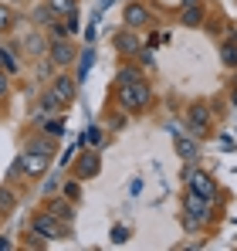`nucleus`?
Segmentation results:
<instances>
[{"mask_svg":"<svg viewBox=\"0 0 237 251\" xmlns=\"http://www.w3.org/2000/svg\"><path fill=\"white\" fill-rule=\"evenodd\" d=\"M112 102H116V109L129 112L132 119L146 116L153 109V85L146 82V78H139V82H132V85H116L112 88Z\"/></svg>","mask_w":237,"mask_h":251,"instance_id":"nucleus-1","label":"nucleus"},{"mask_svg":"<svg viewBox=\"0 0 237 251\" xmlns=\"http://www.w3.org/2000/svg\"><path fill=\"white\" fill-rule=\"evenodd\" d=\"M180 180L187 183V190H193V194H200V197L213 201L217 207L224 204V190H220L217 176H213V173H207L203 167H197V163H187V167H183V173H180Z\"/></svg>","mask_w":237,"mask_h":251,"instance_id":"nucleus-2","label":"nucleus"},{"mask_svg":"<svg viewBox=\"0 0 237 251\" xmlns=\"http://www.w3.org/2000/svg\"><path fill=\"white\" fill-rule=\"evenodd\" d=\"M27 227H31L38 238H44V241H68V238H75V224H61V221L51 217L47 210H38Z\"/></svg>","mask_w":237,"mask_h":251,"instance_id":"nucleus-3","label":"nucleus"},{"mask_svg":"<svg viewBox=\"0 0 237 251\" xmlns=\"http://www.w3.org/2000/svg\"><path fill=\"white\" fill-rule=\"evenodd\" d=\"M213 126H217V112H213V105H210V102L197 99V102H190V105H187V129H190V136L203 139V136H210V132H213Z\"/></svg>","mask_w":237,"mask_h":251,"instance_id":"nucleus-4","label":"nucleus"},{"mask_svg":"<svg viewBox=\"0 0 237 251\" xmlns=\"http://www.w3.org/2000/svg\"><path fill=\"white\" fill-rule=\"evenodd\" d=\"M54 156H58V153H44V150H21L17 163H21V173H24L27 180H44V176H47V170L54 167Z\"/></svg>","mask_w":237,"mask_h":251,"instance_id":"nucleus-5","label":"nucleus"},{"mask_svg":"<svg viewBox=\"0 0 237 251\" xmlns=\"http://www.w3.org/2000/svg\"><path fill=\"white\" fill-rule=\"evenodd\" d=\"M213 210H217V204L213 201H207V197H200V194H193V190H183V201H180V214H187V217H193L197 224H210L213 221Z\"/></svg>","mask_w":237,"mask_h":251,"instance_id":"nucleus-6","label":"nucleus"},{"mask_svg":"<svg viewBox=\"0 0 237 251\" xmlns=\"http://www.w3.org/2000/svg\"><path fill=\"white\" fill-rule=\"evenodd\" d=\"M153 24V7L142 3V0H129L122 7V27H132V31H142Z\"/></svg>","mask_w":237,"mask_h":251,"instance_id":"nucleus-7","label":"nucleus"},{"mask_svg":"<svg viewBox=\"0 0 237 251\" xmlns=\"http://www.w3.org/2000/svg\"><path fill=\"white\" fill-rule=\"evenodd\" d=\"M98 173H102V156H98V150H92V146H88L81 156L71 160V176L81 180V183H85V180H95Z\"/></svg>","mask_w":237,"mask_h":251,"instance_id":"nucleus-8","label":"nucleus"},{"mask_svg":"<svg viewBox=\"0 0 237 251\" xmlns=\"http://www.w3.org/2000/svg\"><path fill=\"white\" fill-rule=\"evenodd\" d=\"M51 61H54V68L61 72V68H71L75 65V58H78V48L71 44V38H58V41H47V51H44Z\"/></svg>","mask_w":237,"mask_h":251,"instance_id":"nucleus-9","label":"nucleus"},{"mask_svg":"<svg viewBox=\"0 0 237 251\" xmlns=\"http://www.w3.org/2000/svg\"><path fill=\"white\" fill-rule=\"evenodd\" d=\"M47 88L58 95V102H61L65 109H68V105L78 99V82H75V75H68V68H61V72H58V75L47 82Z\"/></svg>","mask_w":237,"mask_h":251,"instance_id":"nucleus-10","label":"nucleus"},{"mask_svg":"<svg viewBox=\"0 0 237 251\" xmlns=\"http://www.w3.org/2000/svg\"><path fill=\"white\" fill-rule=\"evenodd\" d=\"M173 150H176L180 163H200V139L197 136L173 129Z\"/></svg>","mask_w":237,"mask_h":251,"instance_id":"nucleus-11","label":"nucleus"},{"mask_svg":"<svg viewBox=\"0 0 237 251\" xmlns=\"http://www.w3.org/2000/svg\"><path fill=\"white\" fill-rule=\"evenodd\" d=\"M75 201H68L65 194H51V197H44V207L41 210H47L51 217H58L61 224H75Z\"/></svg>","mask_w":237,"mask_h":251,"instance_id":"nucleus-12","label":"nucleus"},{"mask_svg":"<svg viewBox=\"0 0 237 251\" xmlns=\"http://www.w3.org/2000/svg\"><path fill=\"white\" fill-rule=\"evenodd\" d=\"M112 48H116L122 58H136L139 48H142V41H139V34H136L132 27H122V31H116V38H112Z\"/></svg>","mask_w":237,"mask_h":251,"instance_id":"nucleus-13","label":"nucleus"},{"mask_svg":"<svg viewBox=\"0 0 237 251\" xmlns=\"http://www.w3.org/2000/svg\"><path fill=\"white\" fill-rule=\"evenodd\" d=\"M217 54H220V65H224V68L237 72V34L234 31H224V34H220Z\"/></svg>","mask_w":237,"mask_h":251,"instance_id":"nucleus-14","label":"nucleus"},{"mask_svg":"<svg viewBox=\"0 0 237 251\" xmlns=\"http://www.w3.org/2000/svg\"><path fill=\"white\" fill-rule=\"evenodd\" d=\"M176 17L183 27H203L207 24V3H187L176 10Z\"/></svg>","mask_w":237,"mask_h":251,"instance_id":"nucleus-15","label":"nucleus"},{"mask_svg":"<svg viewBox=\"0 0 237 251\" xmlns=\"http://www.w3.org/2000/svg\"><path fill=\"white\" fill-rule=\"evenodd\" d=\"M139 78H146V72H142L132 58H125V61L118 65V72H116V85H132V82H139Z\"/></svg>","mask_w":237,"mask_h":251,"instance_id":"nucleus-16","label":"nucleus"},{"mask_svg":"<svg viewBox=\"0 0 237 251\" xmlns=\"http://www.w3.org/2000/svg\"><path fill=\"white\" fill-rule=\"evenodd\" d=\"M17 201H21V194H17L10 183H0V221H7V217L17 210Z\"/></svg>","mask_w":237,"mask_h":251,"instance_id":"nucleus-17","label":"nucleus"},{"mask_svg":"<svg viewBox=\"0 0 237 251\" xmlns=\"http://www.w3.org/2000/svg\"><path fill=\"white\" fill-rule=\"evenodd\" d=\"M78 61V68H75V82H85L88 75H92V65H95V48H81V54L75 58Z\"/></svg>","mask_w":237,"mask_h":251,"instance_id":"nucleus-18","label":"nucleus"},{"mask_svg":"<svg viewBox=\"0 0 237 251\" xmlns=\"http://www.w3.org/2000/svg\"><path fill=\"white\" fill-rule=\"evenodd\" d=\"M58 139H51V136H44V132H31L27 139H24V150H44V153H58V146H54Z\"/></svg>","mask_w":237,"mask_h":251,"instance_id":"nucleus-19","label":"nucleus"},{"mask_svg":"<svg viewBox=\"0 0 237 251\" xmlns=\"http://www.w3.org/2000/svg\"><path fill=\"white\" fill-rule=\"evenodd\" d=\"M129 123H132V116H129V112H122V109H116V105H112V112L105 116V129H112V132L129 129Z\"/></svg>","mask_w":237,"mask_h":251,"instance_id":"nucleus-20","label":"nucleus"},{"mask_svg":"<svg viewBox=\"0 0 237 251\" xmlns=\"http://www.w3.org/2000/svg\"><path fill=\"white\" fill-rule=\"evenodd\" d=\"M0 61H3V72L7 75H17L21 72V58L14 54V44H0Z\"/></svg>","mask_w":237,"mask_h":251,"instance_id":"nucleus-21","label":"nucleus"},{"mask_svg":"<svg viewBox=\"0 0 237 251\" xmlns=\"http://www.w3.org/2000/svg\"><path fill=\"white\" fill-rule=\"evenodd\" d=\"M81 143L92 146V150H102L105 146V126H88L85 136H81Z\"/></svg>","mask_w":237,"mask_h":251,"instance_id":"nucleus-22","label":"nucleus"},{"mask_svg":"<svg viewBox=\"0 0 237 251\" xmlns=\"http://www.w3.org/2000/svg\"><path fill=\"white\" fill-rule=\"evenodd\" d=\"M41 132L51 136V139H61V136H65V119H61V116H47L44 126H41Z\"/></svg>","mask_w":237,"mask_h":251,"instance_id":"nucleus-23","label":"nucleus"},{"mask_svg":"<svg viewBox=\"0 0 237 251\" xmlns=\"http://www.w3.org/2000/svg\"><path fill=\"white\" fill-rule=\"evenodd\" d=\"M14 21H17V10L0 0V34H10L14 31Z\"/></svg>","mask_w":237,"mask_h":251,"instance_id":"nucleus-24","label":"nucleus"},{"mask_svg":"<svg viewBox=\"0 0 237 251\" xmlns=\"http://www.w3.org/2000/svg\"><path fill=\"white\" fill-rule=\"evenodd\" d=\"M44 3H47V10H51L54 17H65V14L78 10V0H44Z\"/></svg>","mask_w":237,"mask_h":251,"instance_id":"nucleus-25","label":"nucleus"},{"mask_svg":"<svg viewBox=\"0 0 237 251\" xmlns=\"http://www.w3.org/2000/svg\"><path fill=\"white\" fill-rule=\"evenodd\" d=\"M61 194H65L68 201H75V204H81V180H75V176H68V180L61 183Z\"/></svg>","mask_w":237,"mask_h":251,"instance_id":"nucleus-26","label":"nucleus"},{"mask_svg":"<svg viewBox=\"0 0 237 251\" xmlns=\"http://www.w3.org/2000/svg\"><path fill=\"white\" fill-rule=\"evenodd\" d=\"M27 51H31V54H44V51H47V38H44V34H41V31H34V34H27Z\"/></svg>","mask_w":237,"mask_h":251,"instance_id":"nucleus-27","label":"nucleus"},{"mask_svg":"<svg viewBox=\"0 0 237 251\" xmlns=\"http://www.w3.org/2000/svg\"><path fill=\"white\" fill-rule=\"evenodd\" d=\"M31 17H34V27H38V31H44L47 24H54V21H58V17H54V14L47 10V3H44V7H38V10H34Z\"/></svg>","mask_w":237,"mask_h":251,"instance_id":"nucleus-28","label":"nucleus"},{"mask_svg":"<svg viewBox=\"0 0 237 251\" xmlns=\"http://www.w3.org/2000/svg\"><path fill=\"white\" fill-rule=\"evenodd\" d=\"M61 24H65V31H68V38H75L81 31V17H78V10H71V14H65L61 17Z\"/></svg>","mask_w":237,"mask_h":251,"instance_id":"nucleus-29","label":"nucleus"},{"mask_svg":"<svg viewBox=\"0 0 237 251\" xmlns=\"http://www.w3.org/2000/svg\"><path fill=\"white\" fill-rule=\"evenodd\" d=\"M38 78L41 82H51V78H54V61H51L47 54H44V61L38 65Z\"/></svg>","mask_w":237,"mask_h":251,"instance_id":"nucleus-30","label":"nucleus"},{"mask_svg":"<svg viewBox=\"0 0 237 251\" xmlns=\"http://www.w3.org/2000/svg\"><path fill=\"white\" fill-rule=\"evenodd\" d=\"M183 7V0H153V10H166V14H176Z\"/></svg>","mask_w":237,"mask_h":251,"instance_id":"nucleus-31","label":"nucleus"},{"mask_svg":"<svg viewBox=\"0 0 237 251\" xmlns=\"http://www.w3.org/2000/svg\"><path fill=\"white\" fill-rule=\"evenodd\" d=\"M136 65H139L142 72H149V68H156V54H153V51H142V48H139V61H136Z\"/></svg>","mask_w":237,"mask_h":251,"instance_id":"nucleus-32","label":"nucleus"},{"mask_svg":"<svg viewBox=\"0 0 237 251\" xmlns=\"http://www.w3.org/2000/svg\"><path fill=\"white\" fill-rule=\"evenodd\" d=\"M58 190H61V180H58V176H47V180L41 183V194H44V197H51V194H58Z\"/></svg>","mask_w":237,"mask_h":251,"instance_id":"nucleus-33","label":"nucleus"},{"mask_svg":"<svg viewBox=\"0 0 237 251\" xmlns=\"http://www.w3.org/2000/svg\"><path fill=\"white\" fill-rule=\"evenodd\" d=\"M180 224H183V231H190V234H200V231H207L203 224H197L193 217H187V214H180Z\"/></svg>","mask_w":237,"mask_h":251,"instance_id":"nucleus-34","label":"nucleus"},{"mask_svg":"<svg viewBox=\"0 0 237 251\" xmlns=\"http://www.w3.org/2000/svg\"><path fill=\"white\" fill-rule=\"evenodd\" d=\"M129 234H132L129 227H122V224H116V227H112V245H125V241H129Z\"/></svg>","mask_w":237,"mask_h":251,"instance_id":"nucleus-35","label":"nucleus"},{"mask_svg":"<svg viewBox=\"0 0 237 251\" xmlns=\"http://www.w3.org/2000/svg\"><path fill=\"white\" fill-rule=\"evenodd\" d=\"M7 95H10V75L0 68V102H7Z\"/></svg>","mask_w":237,"mask_h":251,"instance_id":"nucleus-36","label":"nucleus"},{"mask_svg":"<svg viewBox=\"0 0 237 251\" xmlns=\"http://www.w3.org/2000/svg\"><path fill=\"white\" fill-rule=\"evenodd\" d=\"M75 153H78V146H68V150H65V153L58 156V167H68V163L75 160Z\"/></svg>","mask_w":237,"mask_h":251,"instance_id":"nucleus-37","label":"nucleus"},{"mask_svg":"<svg viewBox=\"0 0 237 251\" xmlns=\"http://www.w3.org/2000/svg\"><path fill=\"white\" fill-rule=\"evenodd\" d=\"M14 248V241H10V234H0V251H10Z\"/></svg>","mask_w":237,"mask_h":251,"instance_id":"nucleus-38","label":"nucleus"},{"mask_svg":"<svg viewBox=\"0 0 237 251\" xmlns=\"http://www.w3.org/2000/svg\"><path fill=\"white\" fill-rule=\"evenodd\" d=\"M227 99H231V105H237V82L231 85V95H227Z\"/></svg>","mask_w":237,"mask_h":251,"instance_id":"nucleus-39","label":"nucleus"},{"mask_svg":"<svg viewBox=\"0 0 237 251\" xmlns=\"http://www.w3.org/2000/svg\"><path fill=\"white\" fill-rule=\"evenodd\" d=\"M187 3H203V0H183V7H187Z\"/></svg>","mask_w":237,"mask_h":251,"instance_id":"nucleus-40","label":"nucleus"}]
</instances>
